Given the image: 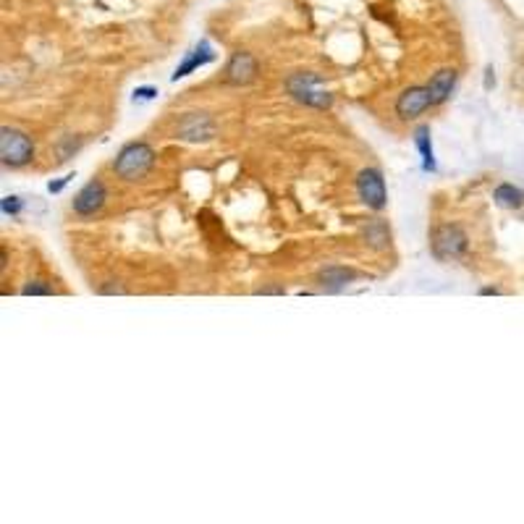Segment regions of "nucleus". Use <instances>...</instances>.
<instances>
[{
  "instance_id": "4468645a",
  "label": "nucleus",
  "mask_w": 524,
  "mask_h": 524,
  "mask_svg": "<svg viewBox=\"0 0 524 524\" xmlns=\"http://www.w3.org/2000/svg\"><path fill=\"white\" fill-rule=\"evenodd\" d=\"M493 199H495L498 208L519 210L524 205V189H519V186L514 184H498L495 192H493Z\"/></svg>"
},
{
  "instance_id": "aec40b11",
  "label": "nucleus",
  "mask_w": 524,
  "mask_h": 524,
  "mask_svg": "<svg viewBox=\"0 0 524 524\" xmlns=\"http://www.w3.org/2000/svg\"><path fill=\"white\" fill-rule=\"evenodd\" d=\"M71 178H74V174H68V176H66V178H61V181H55V184H53V181H50V186H47V189H50V194H58V192H61V189H63V186L68 184Z\"/></svg>"
},
{
  "instance_id": "f3484780",
  "label": "nucleus",
  "mask_w": 524,
  "mask_h": 524,
  "mask_svg": "<svg viewBox=\"0 0 524 524\" xmlns=\"http://www.w3.org/2000/svg\"><path fill=\"white\" fill-rule=\"evenodd\" d=\"M0 208H3V215H19V213H22V208H24V205H22V196H3V205H0Z\"/></svg>"
},
{
  "instance_id": "2eb2a0df",
  "label": "nucleus",
  "mask_w": 524,
  "mask_h": 524,
  "mask_svg": "<svg viewBox=\"0 0 524 524\" xmlns=\"http://www.w3.org/2000/svg\"><path fill=\"white\" fill-rule=\"evenodd\" d=\"M364 236H367V241H370L372 247H385L388 239H391V231H388V226L383 220H372L370 226L364 229Z\"/></svg>"
},
{
  "instance_id": "a211bd4d",
  "label": "nucleus",
  "mask_w": 524,
  "mask_h": 524,
  "mask_svg": "<svg viewBox=\"0 0 524 524\" xmlns=\"http://www.w3.org/2000/svg\"><path fill=\"white\" fill-rule=\"evenodd\" d=\"M98 291L102 296H113V294L123 296V294H129V291H126V286L121 284V281H108V286H100Z\"/></svg>"
},
{
  "instance_id": "7ed1b4c3",
  "label": "nucleus",
  "mask_w": 524,
  "mask_h": 524,
  "mask_svg": "<svg viewBox=\"0 0 524 524\" xmlns=\"http://www.w3.org/2000/svg\"><path fill=\"white\" fill-rule=\"evenodd\" d=\"M430 249H433V257L440 262L461 260L470 249V236L456 223H440L430 233Z\"/></svg>"
},
{
  "instance_id": "20e7f679",
  "label": "nucleus",
  "mask_w": 524,
  "mask_h": 524,
  "mask_svg": "<svg viewBox=\"0 0 524 524\" xmlns=\"http://www.w3.org/2000/svg\"><path fill=\"white\" fill-rule=\"evenodd\" d=\"M32 157L34 144L24 131L11 129V126L0 129V160L6 168H24L26 163H32Z\"/></svg>"
},
{
  "instance_id": "1a4fd4ad",
  "label": "nucleus",
  "mask_w": 524,
  "mask_h": 524,
  "mask_svg": "<svg viewBox=\"0 0 524 524\" xmlns=\"http://www.w3.org/2000/svg\"><path fill=\"white\" fill-rule=\"evenodd\" d=\"M430 105H433L430 89L427 87H409L399 95V100H396V113H399V118L415 121V118H419Z\"/></svg>"
},
{
  "instance_id": "4be33fe9",
  "label": "nucleus",
  "mask_w": 524,
  "mask_h": 524,
  "mask_svg": "<svg viewBox=\"0 0 524 524\" xmlns=\"http://www.w3.org/2000/svg\"><path fill=\"white\" fill-rule=\"evenodd\" d=\"M493 84H495V79H493V68H488V71H485V89H491Z\"/></svg>"
},
{
  "instance_id": "9d476101",
  "label": "nucleus",
  "mask_w": 524,
  "mask_h": 524,
  "mask_svg": "<svg viewBox=\"0 0 524 524\" xmlns=\"http://www.w3.org/2000/svg\"><path fill=\"white\" fill-rule=\"evenodd\" d=\"M357 278H360V273L354 268H344V265H330V268L317 273V281H320V286L325 291H341V288H346Z\"/></svg>"
},
{
  "instance_id": "f03ea898",
  "label": "nucleus",
  "mask_w": 524,
  "mask_h": 524,
  "mask_svg": "<svg viewBox=\"0 0 524 524\" xmlns=\"http://www.w3.org/2000/svg\"><path fill=\"white\" fill-rule=\"evenodd\" d=\"M286 92H288L296 102L307 105V108L328 110L333 105V95L325 89L323 77H320V74H312V71L291 74V77L286 79Z\"/></svg>"
},
{
  "instance_id": "f8f14e48",
  "label": "nucleus",
  "mask_w": 524,
  "mask_h": 524,
  "mask_svg": "<svg viewBox=\"0 0 524 524\" xmlns=\"http://www.w3.org/2000/svg\"><path fill=\"white\" fill-rule=\"evenodd\" d=\"M213 58H215V53H213V47H210V43H208V40H202V43H199V45L194 47V50H192V53L186 55V61H184L181 66H178V68H176L174 77H171V79H174V82H178V79L189 77L192 71H196V68H202V66H208L210 61H213Z\"/></svg>"
},
{
  "instance_id": "f257e3e1",
  "label": "nucleus",
  "mask_w": 524,
  "mask_h": 524,
  "mask_svg": "<svg viewBox=\"0 0 524 524\" xmlns=\"http://www.w3.org/2000/svg\"><path fill=\"white\" fill-rule=\"evenodd\" d=\"M155 150L147 142H129L121 147V153L113 160V171L121 181H142L144 176L153 171Z\"/></svg>"
},
{
  "instance_id": "423d86ee",
  "label": "nucleus",
  "mask_w": 524,
  "mask_h": 524,
  "mask_svg": "<svg viewBox=\"0 0 524 524\" xmlns=\"http://www.w3.org/2000/svg\"><path fill=\"white\" fill-rule=\"evenodd\" d=\"M215 131H218V126L208 113H186L184 118L176 123V139L192 144L210 142L215 137Z\"/></svg>"
},
{
  "instance_id": "6e6552de",
  "label": "nucleus",
  "mask_w": 524,
  "mask_h": 524,
  "mask_svg": "<svg viewBox=\"0 0 524 524\" xmlns=\"http://www.w3.org/2000/svg\"><path fill=\"white\" fill-rule=\"evenodd\" d=\"M257 71H260L257 58L252 53H247V50H236V53L229 58V63H226L223 79H226V84L244 87V84H252V82L257 79Z\"/></svg>"
},
{
  "instance_id": "0eeeda50",
  "label": "nucleus",
  "mask_w": 524,
  "mask_h": 524,
  "mask_svg": "<svg viewBox=\"0 0 524 524\" xmlns=\"http://www.w3.org/2000/svg\"><path fill=\"white\" fill-rule=\"evenodd\" d=\"M105 199H108L105 184L100 178H92V181H87V184L79 189V194L74 196L71 208H74V213H77L79 218H92V215H98L100 210L105 208Z\"/></svg>"
},
{
  "instance_id": "39448f33",
  "label": "nucleus",
  "mask_w": 524,
  "mask_h": 524,
  "mask_svg": "<svg viewBox=\"0 0 524 524\" xmlns=\"http://www.w3.org/2000/svg\"><path fill=\"white\" fill-rule=\"evenodd\" d=\"M357 194L370 210L385 208L388 192H385V178L378 168H362L357 174Z\"/></svg>"
},
{
  "instance_id": "412c9836",
  "label": "nucleus",
  "mask_w": 524,
  "mask_h": 524,
  "mask_svg": "<svg viewBox=\"0 0 524 524\" xmlns=\"http://www.w3.org/2000/svg\"><path fill=\"white\" fill-rule=\"evenodd\" d=\"M480 296H501V288H495V286H485V288H480Z\"/></svg>"
},
{
  "instance_id": "ddd939ff",
  "label": "nucleus",
  "mask_w": 524,
  "mask_h": 524,
  "mask_svg": "<svg viewBox=\"0 0 524 524\" xmlns=\"http://www.w3.org/2000/svg\"><path fill=\"white\" fill-rule=\"evenodd\" d=\"M415 144L417 150H419V155H422V171L425 174H436L438 163H436V153H433V139H430V126H417Z\"/></svg>"
},
{
  "instance_id": "dca6fc26",
  "label": "nucleus",
  "mask_w": 524,
  "mask_h": 524,
  "mask_svg": "<svg viewBox=\"0 0 524 524\" xmlns=\"http://www.w3.org/2000/svg\"><path fill=\"white\" fill-rule=\"evenodd\" d=\"M22 294L24 296H50V294H55V291H53V286L45 284V281H29V284L22 288Z\"/></svg>"
},
{
  "instance_id": "5701e85b",
  "label": "nucleus",
  "mask_w": 524,
  "mask_h": 524,
  "mask_svg": "<svg viewBox=\"0 0 524 524\" xmlns=\"http://www.w3.org/2000/svg\"><path fill=\"white\" fill-rule=\"evenodd\" d=\"M257 294H262V296H268V294H284V288H260Z\"/></svg>"
},
{
  "instance_id": "6ab92c4d",
  "label": "nucleus",
  "mask_w": 524,
  "mask_h": 524,
  "mask_svg": "<svg viewBox=\"0 0 524 524\" xmlns=\"http://www.w3.org/2000/svg\"><path fill=\"white\" fill-rule=\"evenodd\" d=\"M155 95H157V89H153V87H142V89H137V92H134V102H142V100H153Z\"/></svg>"
},
{
  "instance_id": "9b49d317",
  "label": "nucleus",
  "mask_w": 524,
  "mask_h": 524,
  "mask_svg": "<svg viewBox=\"0 0 524 524\" xmlns=\"http://www.w3.org/2000/svg\"><path fill=\"white\" fill-rule=\"evenodd\" d=\"M456 79H458V74L454 68H440L438 74H433V79L427 82V89H430V95H433V105H443V102L454 95Z\"/></svg>"
}]
</instances>
